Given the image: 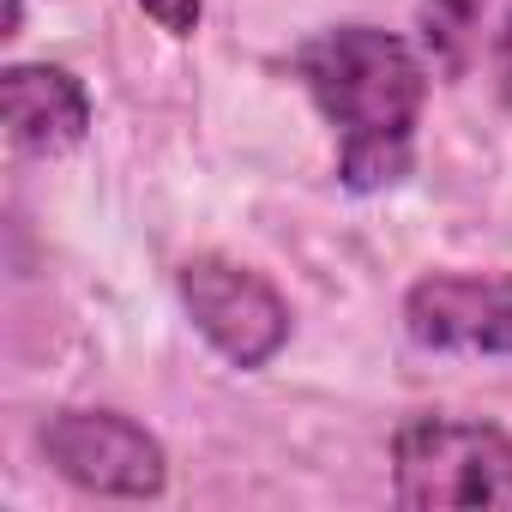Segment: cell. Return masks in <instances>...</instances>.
Returning a JSON list of instances; mask_svg holds the SVG:
<instances>
[{"instance_id": "obj_9", "label": "cell", "mask_w": 512, "mask_h": 512, "mask_svg": "<svg viewBox=\"0 0 512 512\" xmlns=\"http://www.w3.org/2000/svg\"><path fill=\"white\" fill-rule=\"evenodd\" d=\"M494 91H500V103L512 109V13H506L500 31H494Z\"/></svg>"}, {"instance_id": "obj_1", "label": "cell", "mask_w": 512, "mask_h": 512, "mask_svg": "<svg viewBox=\"0 0 512 512\" xmlns=\"http://www.w3.org/2000/svg\"><path fill=\"white\" fill-rule=\"evenodd\" d=\"M296 79L338 133V181L350 193H386L410 175L428 67L404 37L380 25H332L296 49Z\"/></svg>"}, {"instance_id": "obj_8", "label": "cell", "mask_w": 512, "mask_h": 512, "mask_svg": "<svg viewBox=\"0 0 512 512\" xmlns=\"http://www.w3.org/2000/svg\"><path fill=\"white\" fill-rule=\"evenodd\" d=\"M139 7L163 37H193L199 19H205V0H139Z\"/></svg>"}, {"instance_id": "obj_4", "label": "cell", "mask_w": 512, "mask_h": 512, "mask_svg": "<svg viewBox=\"0 0 512 512\" xmlns=\"http://www.w3.org/2000/svg\"><path fill=\"white\" fill-rule=\"evenodd\" d=\"M43 458L85 494L157 500L169 488V452L121 410H55L37 434Z\"/></svg>"}, {"instance_id": "obj_10", "label": "cell", "mask_w": 512, "mask_h": 512, "mask_svg": "<svg viewBox=\"0 0 512 512\" xmlns=\"http://www.w3.org/2000/svg\"><path fill=\"white\" fill-rule=\"evenodd\" d=\"M25 31V0H7V37Z\"/></svg>"}, {"instance_id": "obj_3", "label": "cell", "mask_w": 512, "mask_h": 512, "mask_svg": "<svg viewBox=\"0 0 512 512\" xmlns=\"http://www.w3.org/2000/svg\"><path fill=\"white\" fill-rule=\"evenodd\" d=\"M175 290L193 332L241 374H260L290 344V302L253 266H235L223 253H193L175 272Z\"/></svg>"}, {"instance_id": "obj_7", "label": "cell", "mask_w": 512, "mask_h": 512, "mask_svg": "<svg viewBox=\"0 0 512 512\" xmlns=\"http://www.w3.org/2000/svg\"><path fill=\"white\" fill-rule=\"evenodd\" d=\"M482 13H488V0H422V7H416L422 49H428V61H434L446 79H458V73L470 67Z\"/></svg>"}, {"instance_id": "obj_6", "label": "cell", "mask_w": 512, "mask_h": 512, "mask_svg": "<svg viewBox=\"0 0 512 512\" xmlns=\"http://www.w3.org/2000/svg\"><path fill=\"white\" fill-rule=\"evenodd\" d=\"M0 121L25 157H61L91 133V91L55 61H13L0 73Z\"/></svg>"}, {"instance_id": "obj_2", "label": "cell", "mask_w": 512, "mask_h": 512, "mask_svg": "<svg viewBox=\"0 0 512 512\" xmlns=\"http://www.w3.org/2000/svg\"><path fill=\"white\" fill-rule=\"evenodd\" d=\"M392 500L410 512H452V506L512 512V440L488 422L422 410L392 434Z\"/></svg>"}, {"instance_id": "obj_5", "label": "cell", "mask_w": 512, "mask_h": 512, "mask_svg": "<svg viewBox=\"0 0 512 512\" xmlns=\"http://www.w3.org/2000/svg\"><path fill=\"white\" fill-rule=\"evenodd\" d=\"M404 332L446 356H512V272H434L410 284Z\"/></svg>"}]
</instances>
